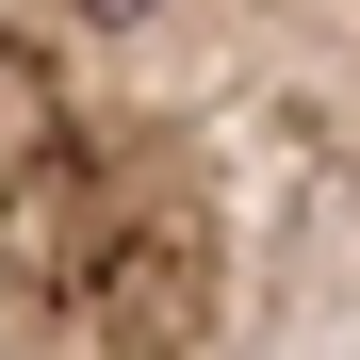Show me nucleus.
I'll list each match as a JSON object with an SVG mask.
<instances>
[{
    "label": "nucleus",
    "instance_id": "f257e3e1",
    "mask_svg": "<svg viewBox=\"0 0 360 360\" xmlns=\"http://www.w3.org/2000/svg\"><path fill=\"white\" fill-rule=\"evenodd\" d=\"M0 360H360V0H0Z\"/></svg>",
    "mask_w": 360,
    "mask_h": 360
}]
</instances>
